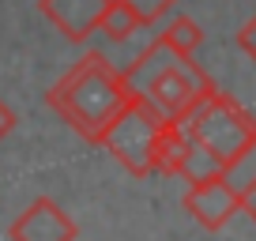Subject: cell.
<instances>
[{
  "mask_svg": "<svg viewBox=\"0 0 256 241\" xmlns=\"http://www.w3.org/2000/svg\"><path fill=\"white\" fill-rule=\"evenodd\" d=\"M241 42H245V49H248V53L256 56V19H252V23L245 26V34H241Z\"/></svg>",
  "mask_w": 256,
  "mask_h": 241,
  "instance_id": "6da1fadb",
  "label": "cell"
}]
</instances>
